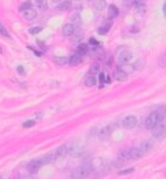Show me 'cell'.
I'll return each mask as SVG.
<instances>
[{"mask_svg":"<svg viewBox=\"0 0 166 179\" xmlns=\"http://www.w3.org/2000/svg\"><path fill=\"white\" fill-rule=\"evenodd\" d=\"M92 167L90 165H84V166H78L75 167L73 171L71 172V176L74 179H83L86 178L91 172H92Z\"/></svg>","mask_w":166,"mask_h":179,"instance_id":"6da1fadb","label":"cell"},{"mask_svg":"<svg viewBox=\"0 0 166 179\" xmlns=\"http://www.w3.org/2000/svg\"><path fill=\"white\" fill-rule=\"evenodd\" d=\"M159 123H162V121L159 119V116L157 115V113H156V111H153L150 115H149L148 118L145 119V122H144V124H145V128L147 129H153L156 126H158Z\"/></svg>","mask_w":166,"mask_h":179,"instance_id":"7a4b0ae2","label":"cell"},{"mask_svg":"<svg viewBox=\"0 0 166 179\" xmlns=\"http://www.w3.org/2000/svg\"><path fill=\"white\" fill-rule=\"evenodd\" d=\"M42 165H43V164H42L41 158L33 159V160H30V162L27 164V170H28V172H30L32 175H34V173H36L37 171L41 169Z\"/></svg>","mask_w":166,"mask_h":179,"instance_id":"3957f363","label":"cell"},{"mask_svg":"<svg viewBox=\"0 0 166 179\" xmlns=\"http://www.w3.org/2000/svg\"><path fill=\"white\" fill-rule=\"evenodd\" d=\"M137 123H138V120L136 116H134V115H128L127 118H124V120L122 121V126H123V128H126V129H132V128H135L136 126H137Z\"/></svg>","mask_w":166,"mask_h":179,"instance_id":"277c9868","label":"cell"},{"mask_svg":"<svg viewBox=\"0 0 166 179\" xmlns=\"http://www.w3.org/2000/svg\"><path fill=\"white\" fill-rule=\"evenodd\" d=\"M166 133V126L164 123H159L152 129V136L156 139H162Z\"/></svg>","mask_w":166,"mask_h":179,"instance_id":"5b68a950","label":"cell"},{"mask_svg":"<svg viewBox=\"0 0 166 179\" xmlns=\"http://www.w3.org/2000/svg\"><path fill=\"white\" fill-rule=\"evenodd\" d=\"M132 58V54L129 50H123L121 51L119 55H117V60L121 64H126V63H129Z\"/></svg>","mask_w":166,"mask_h":179,"instance_id":"8992f818","label":"cell"},{"mask_svg":"<svg viewBox=\"0 0 166 179\" xmlns=\"http://www.w3.org/2000/svg\"><path fill=\"white\" fill-rule=\"evenodd\" d=\"M130 159H131V157H130L129 149H124V150H122V151L119 154V156H117V162H119V164H123V163L128 162V160H130Z\"/></svg>","mask_w":166,"mask_h":179,"instance_id":"52a82bcc","label":"cell"},{"mask_svg":"<svg viewBox=\"0 0 166 179\" xmlns=\"http://www.w3.org/2000/svg\"><path fill=\"white\" fill-rule=\"evenodd\" d=\"M111 126H106V127H103V128H101L100 130H99V139H109V136H111Z\"/></svg>","mask_w":166,"mask_h":179,"instance_id":"ba28073f","label":"cell"},{"mask_svg":"<svg viewBox=\"0 0 166 179\" xmlns=\"http://www.w3.org/2000/svg\"><path fill=\"white\" fill-rule=\"evenodd\" d=\"M113 77H114V79L117 80V81H123V80L128 79V73H126L121 69H116L114 71V73H113Z\"/></svg>","mask_w":166,"mask_h":179,"instance_id":"9c48e42d","label":"cell"},{"mask_svg":"<svg viewBox=\"0 0 166 179\" xmlns=\"http://www.w3.org/2000/svg\"><path fill=\"white\" fill-rule=\"evenodd\" d=\"M130 151V157H131V159H139L142 156H143V151L141 150V148L138 147H132V148H130L129 149Z\"/></svg>","mask_w":166,"mask_h":179,"instance_id":"30bf717a","label":"cell"},{"mask_svg":"<svg viewBox=\"0 0 166 179\" xmlns=\"http://www.w3.org/2000/svg\"><path fill=\"white\" fill-rule=\"evenodd\" d=\"M70 151V148H68V145H60L55 150L56 157H65Z\"/></svg>","mask_w":166,"mask_h":179,"instance_id":"8fae6325","label":"cell"},{"mask_svg":"<svg viewBox=\"0 0 166 179\" xmlns=\"http://www.w3.org/2000/svg\"><path fill=\"white\" fill-rule=\"evenodd\" d=\"M74 32H75V28H74V26L72 23H66V24L63 27V35L66 36V37L73 35Z\"/></svg>","mask_w":166,"mask_h":179,"instance_id":"7c38bea8","label":"cell"},{"mask_svg":"<svg viewBox=\"0 0 166 179\" xmlns=\"http://www.w3.org/2000/svg\"><path fill=\"white\" fill-rule=\"evenodd\" d=\"M80 63H81V56L78 55L77 52L72 54V55L69 57V64H70L71 66H77V65H79Z\"/></svg>","mask_w":166,"mask_h":179,"instance_id":"4fadbf2b","label":"cell"},{"mask_svg":"<svg viewBox=\"0 0 166 179\" xmlns=\"http://www.w3.org/2000/svg\"><path fill=\"white\" fill-rule=\"evenodd\" d=\"M37 17V12L34 9V8H29V9H27L26 12H23V19L24 20H34L35 18Z\"/></svg>","mask_w":166,"mask_h":179,"instance_id":"5bb4252c","label":"cell"},{"mask_svg":"<svg viewBox=\"0 0 166 179\" xmlns=\"http://www.w3.org/2000/svg\"><path fill=\"white\" fill-rule=\"evenodd\" d=\"M56 158H57V157H56L55 151H52V152H50V154L45 155L44 157H42L41 160H42V164H49V163H51L52 160H55Z\"/></svg>","mask_w":166,"mask_h":179,"instance_id":"9a60e30c","label":"cell"},{"mask_svg":"<svg viewBox=\"0 0 166 179\" xmlns=\"http://www.w3.org/2000/svg\"><path fill=\"white\" fill-rule=\"evenodd\" d=\"M84 83H85V85H86V86L92 87V86H95V85H96V78H95V76L88 75V76L85 78Z\"/></svg>","mask_w":166,"mask_h":179,"instance_id":"2e32d148","label":"cell"},{"mask_svg":"<svg viewBox=\"0 0 166 179\" xmlns=\"http://www.w3.org/2000/svg\"><path fill=\"white\" fill-rule=\"evenodd\" d=\"M87 52H88V45H87V44L81 43V44L78 45V48H77V54H78V55L83 56V55H86Z\"/></svg>","mask_w":166,"mask_h":179,"instance_id":"e0dca14e","label":"cell"},{"mask_svg":"<svg viewBox=\"0 0 166 179\" xmlns=\"http://www.w3.org/2000/svg\"><path fill=\"white\" fill-rule=\"evenodd\" d=\"M117 15H119V8L116 6H114V5H111L109 8H108V18L115 19Z\"/></svg>","mask_w":166,"mask_h":179,"instance_id":"ac0fdd59","label":"cell"},{"mask_svg":"<svg viewBox=\"0 0 166 179\" xmlns=\"http://www.w3.org/2000/svg\"><path fill=\"white\" fill-rule=\"evenodd\" d=\"M111 23L109 22H106V23H103L99 29H98V33L100 34V35H105V34H107L108 32H109V29H111Z\"/></svg>","mask_w":166,"mask_h":179,"instance_id":"d6986e66","label":"cell"},{"mask_svg":"<svg viewBox=\"0 0 166 179\" xmlns=\"http://www.w3.org/2000/svg\"><path fill=\"white\" fill-rule=\"evenodd\" d=\"M156 113H157V115L159 116L160 121L163 122V120L166 118V107L165 106H159V107L156 109Z\"/></svg>","mask_w":166,"mask_h":179,"instance_id":"ffe728a7","label":"cell"},{"mask_svg":"<svg viewBox=\"0 0 166 179\" xmlns=\"http://www.w3.org/2000/svg\"><path fill=\"white\" fill-rule=\"evenodd\" d=\"M71 6H72V4L70 1H62L58 4L57 8H58V11H68L69 8H71Z\"/></svg>","mask_w":166,"mask_h":179,"instance_id":"44dd1931","label":"cell"},{"mask_svg":"<svg viewBox=\"0 0 166 179\" xmlns=\"http://www.w3.org/2000/svg\"><path fill=\"white\" fill-rule=\"evenodd\" d=\"M139 148H141V150H142L143 152H147V151H149V150L152 148V142H151V141H143Z\"/></svg>","mask_w":166,"mask_h":179,"instance_id":"7402d4cb","label":"cell"},{"mask_svg":"<svg viewBox=\"0 0 166 179\" xmlns=\"http://www.w3.org/2000/svg\"><path fill=\"white\" fill-rule=\"evenodd\" d=\"M29 8H32V2H30V1H23V2H21L20 6H19V11H20V12H26V11L29 9Z\"/></svg>","mask_w":166,"mask_h":179,"instance_id":"603a6c76","label":"cell"},{"mask_svg":"<svg viewBox=\"0 0 166 179\" xmlns=\"http://www.w3.org/2000/svg\"><path fill=\"white\" fill-rule=\"evenodd\" d=\"M100 72V64H98V63H94L91 65V68H90V75H96V73H99Z\"/></svg>","mask_w":166,"mask_h":179,"instance_id":"cb8c5ba5","label":"cell"},{"mask_svg":"<svg viewBox=\"0 0 166 179\" xmlns=\"http://www.w3.org/2000/svg\"><path fill=\"white\" fill-rule=\"evenodd\" d=\"M81 22V18H80V15H79V13H74L72 14V17H71V23L72 24H79Z\"/></svg>","mask_w":166,"mask_h":179,"instance_id":"d4e9b609","label":"cell"},{"mask_svg":"<svg viewBox=\"0 0 166 179\" xmlns=\"http://www.w3.org/2000/svg\"><path fill=\"white\" fill-rule=\"evenodd\" d=\"M106 7V2L105 1H95L94 2V8L96 11H102Z\"/></svg>","mask_w":166,"mask_h":179,"instance_id":"484cf974","label":"cell"},{"mask_svg":"<svg viewBox=\"0 0 166 179\" xmlns=\"http://www.w3.org/2000/svg\"><path fill=\"white\" fill-rule=\"evenodd\" d=\"M0 35H1V36H4V37H7V39H9V37H11V36H9V33L7 32L6 27H5L2 23H0Z\"/></svg>","mask_w":166,"mask_h":179,"instance_id":"4316f807","label":"cell"},{"mask_svg":"<svg viewBox=\"0 0 166 179\" xmlns=\"http://www.w3.org/2000/svg\"><path fill=\"white\" fill-rule=\"evenodd\" d=\"M54 60L56 62V64H58V65H65L69 62V60L66 57H54Z\"/></svg>","mask_w":166,"mask_h":179,"instance_id":"83f0119b","label":"cell"},{"mask_svg":"<svg viewBox=\"0 0 166 179\" xmlns=\"http://www.w3.org/2000/svg\"><path fill=\"white\" fill-rule=\"evenodd\" d=\"M36 5H37V7H38L40 9H42V11H45V9H48V2H47V1H44V0L37 1Z\"/></svg>","mask_w":166,"mask_h":179,"instance_id":"f1b7e54d","label":"cell"},{"mask_svg":"<svg viewBox=\"0 0 166 179\" xmlns=\"http://www.w3.org/2000/svg\"><path fill=\"white\" fill-rule=\"evenodd\" d=\"M42 27H40V26H37V27H32L30 29H29V33L32 34V35H36L38 33H41L42 32Z\"/></svg>","mask_w":166,"mask_h":179,"instance_id":"f546056e","label":"cell"},{"mask_svg":"<svg viewBox=\"0 0 166 179\" xmlns=\"http://www.w3.org/2000/svg\"><path fill=\"white\" fill-rule=\"evenodd\" d=\"M34 124H35V120H28V121H26V122L22 123V127L23 128H30Z\"/></svg>","mask_w":166,"mask_h":179,"instance_id":"4dcf8cb0","label":"cell"},{"mask_svg":"<svg viewBox=\"0 0 166 179\" xmlns=\"http://www.w3.org/2000/svg\"><path fill=\"white\" fill-rule=\"evenodd\" d=\"M134 4H135V6H136V9H137V11H143V9L145 8V4L142 2V1H137V2H134Z\"/></svg>","mask_w":166,"mask_h":179,"instance_id":"1f68e13d","label":"cell"},{"mask_svg":"<svg viewBox=\"0 0 166 179\" xmlns=\"http://www.w3.org/2000/svg\"><path fill=\"white\" fill-rule=\"evenodd\" d=\"M158 64H159V66H160V68H165L166 66V55L160 56V58H159V60H158Z\"/></svg>","mask_w":166,"mask_h":179,"instance_id":"d6a6232c","label":"cell"},{"mask_svg":"<svg viewBox=\"0 0 166 179\" xmlns=\"http://www.w3.org/2000/svg\"><path fill=\"white\" fill-rule=\"evenodd\" d=\"M81 35H83V33H80V32H77V30H75V32H74V34L72 35V39H73V41L80 40V39L83 37Z\"/></svg>","mask_w":166,"mask_h":179,"instance_id":"836d02e7","label":"cell"},{"mask_svg":"<svg viewBox=\"0 0 166 179\" xmlns=\"http://www.w3.org/2000/svg\"><path fill=\"white\" fill-rule=\"evenodd\" d=\"M131 172H134V169L131 167V169H126V170H122V171H120L119 172V175H128V173H131Z\"/></svg>","mask_w":166,"mask_h":179,"instance_id":"e575fe53","label":"cell"},{"mask_svg":"<svg viewBox=\"0 0 166 179\" xmlns=\"http://www.w3.org/2000/svg\"><path fill=\"white\" fill-rule=\"evenodd\" d=\"M100 83L101 84H106V76H105V73H100Z\"/></svg>","mask_w":166,"mask_h":179,"instance_id":"d590c367","label":"cell"},{"mask_svg":"<svg viewBox=\"0 0 166 179\" xmlns=\"http://www.w3.org/2000/svg\"><path fill=\"white\" fill-rule=\"evenodd\" d=\"M17 70H18L19 72H20V75H24V73H26V71H24V69H23V68H22L21 65L17 68Z\"/></svg>","mask_w":166,"mask_h":179,"instance_id":"8d00e7d4","label":"cell"},{"mask_svg":"<svg viewBox=\"0 0 166 179\" xmlns=\"http://www.w3.org/2000/svg\"><path fill=\"white\" fill-rule=\"evenodd\" d=\"M20 179H34V178H33L32 176H22Z\"/></svg>","mask_w":166,"mask_h":179,"instance_id":"74e56055","label":"cell"},{"mask_svg":"<svg viewBox=\"0 0 166 179\" xmlns=\"http://www.w3.org/2000/svg\"><path fill=\"white\" fill-rule=\"evenodd\" d=\"M163 13H164V15H165L166 18V2L164 4V6H163Z\"/></svg>","mask_w":166,"mask_h":179,"instance_id":"f35d334b","label":"cell"},{"mask_svg":"<svg viewBox=\"0 0 166 179\" xmlns=\"http://www.w3.org/2000/svg\"><path fill=\"white\" fill-rule=\"evenodd\" d=\"M109 83H111V77L107 76V77H106V84H109Z\"/></svg>","mask_w":166,"mask_h":179,"instance_id":"ab89813d","label":"cell"},{"mask_svg":"<svg viewBox=\"0 0 166 179\" xmlns=\"http://www.w3.org/2000/svg\"><path fill=\"white\" fill-rule=\"evenodd\" d=\"M0 54H2V50H1V48H0Z\"/></svg>","mask_w":166,"mask_h":179,"instance_id":"60d3db41","label":"cell"},{"mask_svg":"<svg viewBox=\"0 0 166 179\" xmlns=\"http://www.w3.org/2000/svg\"><path fill=\"white\" fill-rule=\"evenodd\" d=\"M0 179H1V178H0Z\"/></svg>","mask_w":166,"mask_h":179,"instance_id":"b9f144b4","label":"cell"}]
</instances>
